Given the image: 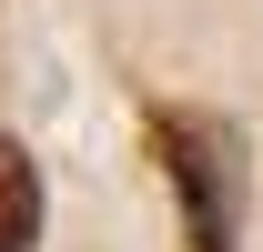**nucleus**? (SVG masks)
Wrapping results in <instances>:
<instances>
[{
    "label": "nucleus",
    "mask_w": 263,
    "mask_h": 252,
    "mask_svg": "<svg viewBox=\"0 0 263 252\" xmlns=\"http://www.w3.org/2000/svg\"><path fill=\"white\" fill-rule=\"evenodd\" d=\"M142 141L162 152L193 252H243V131L223 111H152Z\"/></svg>",
    "instance_id": "1"
},
{
    "label": "nucleus",
    "mask_w": 263,
    "mask_h": 252,
    "mask_svg": "<svg viewBox=\"0 0 263 252\" xmlns=\"http://www.w3.org/2000/svg\"><path fill=\"white\" fill-rule=\"evenodd\" d=\"M41 242V172H31V152L0 131V252H31Z\"/></svg>",
    "instance_id": "2"
}]
</instances>
